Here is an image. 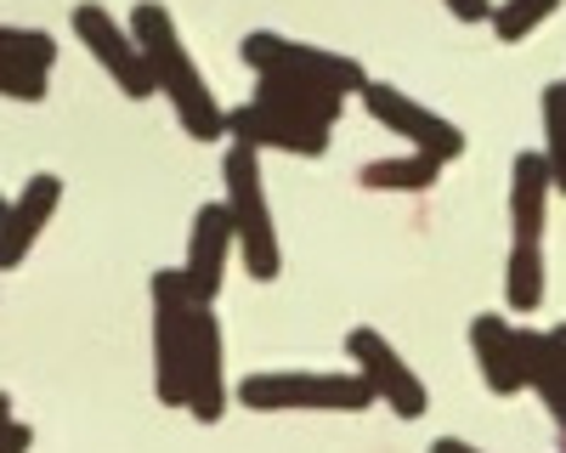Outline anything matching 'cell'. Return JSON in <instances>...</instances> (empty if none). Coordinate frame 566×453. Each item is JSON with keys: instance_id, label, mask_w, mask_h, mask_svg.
<instances>
[{"instance_id": "cell-1", "label": "cell", "mask_w": 566, "mask_h": 453, "mask_svg": "<svg viewBox=\"0 0 566 453\" xmlns=\"http://www.w3.org/2000/svg\"><path fill=\"white\" fill-rule=\"evenodd\" d=\"M130 34L142 45V57H148L154 91L170 103V114L181 119V130L193 136V143H216V136H227V108L216 103L210 80L199 74L193 52H187V40H181V29L170 23V12L159 7V0H136Z\"/></svg>"}, {"instance_id": "cell-2", "label": "cell", "mask_w": 566, "mask_h": 453, "mask_svg": "<svg viewBox=\"0 0 566 453\" xmlns=\"http://www.w3.org/2000/svg\"><path fill=\"white\" fill-rule=\"evenodd\" d=\"M221 181H227V215H232V233H239V255H244V272L255 284H272L283 272V255H277V227H272V204H266V181H261V154L232 143L227 159H221Z\"/></svg>"}, {"instance_id": "cell-3", "label": "cell", "mask_w": 566, "mask_h": 453, "mask_svg": "<svg viewBox=\"0 0 566 453\" xmlns=\"http://www.w3.org/2000/svg\"><path fill=\"white\" fill-rule=\"evenodd\" d=\"M154 391L165 408H187V357H193V324L199 301L187 295L181 272H154Z\"/></svg>"}, {"instance_id": "cell-4", "label": "cell", "mask_w": 566, "mask_h": 453, "mask_svg": "<svg viewBox=\"0 0 566 453\" xmlns=\"http://www.w3.org/2000/svg\"><path fill=\"white\" fill-rule=\"evenodd\" d=\"M239 402L255 414H363L374 386L363 375H250Z\"/></svg>"}, {"instance_id": "cell-5", "label": "cell", "mask_w": 566, "mask_h": 453, "mask_svg": "<svg viewBox=\"0 0 566 453\" xmlns=\"http://www.w3.org/2000/svg\"><path fill=\"white\" fill-rule=\"evenodd\" d=\"M244 63L255 74H290V80H312V85H328L340 91V97H352V91H368L363 69L340 52H323V45H301V40H283L272 29H255L244 34Z\"/></svg>"}, {"instance_id": "cell-6", "label": "cell", "mask_w": 566, "mask_h": 453, "mask_svg": "<svg viewBox=\"0 0 566 453\" xmlns=\"http://www.w3.org/2000/svg\"><path fill=\"white\" fill-rule=\"evenodd\" d=\"M74 34H80L85 52L108 69V80L125 91L130 103L154 97V74H148V57H142L130 23H119L108 7H97V0H80V7H74Z\"/></svg>"}, {"instance_id": "cell-7", "label": "cell", "mask_w": 566, "mask_h": 453, "mask_svg": "<svg viewBox=\"0 0 566 453\" xmlns=\"http://www.w3.org/2000/svg\"><path fill=\"white\" fill-rule=\"evenodd\" d=\"M363 108L380 119L391 136H408L413 154H431V159H442V165L464 154V130H459L453 119L431 114L424 103H413L408 91H397V85H368V91H363Z\"/></svg>"}, {"instance_id": "cell-8", "label": "cell", "mask_w": 566, "mask_h": 453, "mask_svg": "<svg viewBox=\"0 0 566 453\" xmlns=\"http://www.w3.org/2000/svg\"><path fill=\"white\" fill-rule=\"evenodd\" d=\"M346 351H352V362H357V375L374 386V397H386L402 420H419L424 408H431L419 375L397 357V346H391L380 329H352V335H346Z\"/></svg>"}, {"instance_id": "cell-9", "label": "cell", "mask_w": 566, "mask_h": 453, "mask_svg": "<svg viewBox=\"0 0 566 453\" xmlns=\"http://www.w3.org/2000/svg\"><path fill=\"white\" fill-rule=\"evenodd\" d=\"M239 244L232 233V215L227 204H199L193 215V239H187V261H181V278H187V295L199 306H216L221 284H227V255Z\"/></svg>"}, {"instance_id": "cell-10", "label": "cell", "mask_w": 566, "mask_h": 453, "mask_svg": "<svg viewBox=\"0 0 566 453\" xmlns=\"http://www.w3.org/2000/svg\"><path fill=\"white\" fill-rule=\"evenodd\" d=\"M187 414H193L199 425H216L227 414V335H221L210 306H199V324H193V357H187Z\"/></svg>"}, {"instance_id": "cell-11", "label": "cell", "mask_w": 566, "mask_h": 453, "mask_svg": "<svg viewBox=\"0 0 566 453\" xmlns=\"http://www.w3.org/2000/svg\"><path fill=\"white\" fill-rule=\"evenodd\" d=\"M227 136L232 143H244V148H272V154H301V159H317V154H328V130L323 125H301V119H290V114H277V108H266V103H244V108H232L227 114Z\"/></svg>"}, {"instance_id": "cell-12", "label": "cell", "mask_w": 566, "mask_h": 453, "mask_svg": "<svg viewBox=\"0 0 566 453\" xmlns=\"http://www.w3.org/2000/svg\"><path fill=\"white\" fill-rule=\"evenodd\" d=\"M57 204H63V176L40 170V176L23 181V193L7 204V215H0V272H12L40 244V233H45V221L57 215Z\"/></svg>"}, {"instance_id": "cell-13", "label": "cell", "mask_w": 566, "mask_h": 453, "mask_svg": "<svg viewBox=\"0 0 566 453\" xmlns=\"http://www.w3.org/2000/svg\"><path fill=\"white\" fill-rule=\"evenodd\" d=\"M255 103L290 114V119H301V125H323V130H335V119H340V108H346L340 91L312 85V80H290V74H255Z\"/></svg>"}, {"instance_id": "cell-14", "label": "cell", "mask_w": 566, "mask_h": 453, "mask_svg": "<svg viewBox=\"0 0 566 453\" xmlns=\"http://www.w3.org/2000/svg\"><path fill=\"white\" fill-rule=\"evenodd\" d=\"M470 346H476V362H482V380H488V391H499V397L527 391L522 351H515V329L504 324V317L482 312L476 324H470Z\"/></svg>"}, {"instance_id": "cell-15", "label": "cell", "mask_w": 566, "mask_h": 453, "mask_svg": "<svg viewBox=\"0 0 566 453\" xmlns=\"http://www.w3.org/2000/svg\"><path fill=\"white\" fill-rule=\"evenodd\" d=\"M549 159L544 154H522L510 170V221H515V239L522 244H544V215H549Z\"/></svg>"}, {"instance_id": "cell-16", "label": "cell", "mask_w": 566, "mask_h": 453, "mask_svg": "<svg viewBox=\"0 0 566 453\" xmlns=\"http://www.w3.org/2000/svg\"><path fill=\"white\" fill-rule=\"evenodd\" d=\"M515 351H522V375H527V391L544 397V408L555 414V425L566 431V357L555 351L549 335L538 329H515Z\"/></svg>"}, {"instance_id": "cell-17", "label": "cell", "mask_w": 566, "mask_h": 453, "mask_svg": "<svg viewBox=\"0 0 566 453\" xmlns=\"http://www.w3.org/2000/svg\"><path fill=\"white\" fill-rule=\"evenodd\" d=\"M437 176H442V159H431V154L368 159V165L357 170V181H363V188H374V193H424Z\"/></svg>"}, {"instance_id": "cell-18", "label": "cell", "mask_w": 566, "mask_h": 453, "mask_svg": "<svg viewBox=\"0 0 566 453\" xmlns=\"http://www.w3.org/2000/svg\"><path fill=\"white\" fill-rule=\"evenodd\" d=\"M544 244H510V266H504V295L510 312H538L544 306Z\"/></svg>"}, {"instance_id": "cell-19", "label": "cell", "mask_w": 566, "mask_h": 453, "mask_svg": "<svg viewBox=\"0 0 566 453\" xmlns=\"http://www.w3.org/2000/svg\"><path fill=\"white\" fill-rule=\"evenodd\" d=\"M0 63H18L34 74H52L57 63V40L45 29H23V23H0Z\"/></svg>"}, {"instance_id": "cell-20", "label": "cell", "mask_w": 566, "mask_h": 453, "mask_svg": "<svg viewBox=\"0 0 566 453\" xmlns=\"http://www.w3.org/2000/svg\"><path fill=\"white\" fill-rule=\"evenodd\" d=\"M560 12V0H499L493 7V34H499V45H515V40H527L544 18H555Z\"/></svg>"}, {"instance_id": "cell-21", "label": "cell", "mask_w": 566, "mask_h": 453, "mask_svg": "<svg viewBox=\"0 0 566 453\" xmlns=\"http://www.w3.org/2000/svg\"><path fill=\"white\" fill-rule=\"evenodd\" d=\"M544 159H549L555 188L566 193V80L544 85Z\"/></svg>"}, {"instance_id": "cell-22", "label": "cell", "mask_w": 566, "mask_h": 453, "mask_svg": "<svg viewBox=\"0 0 566 453\" xmlns=\"http://www.w3.org/2000/svg\"><path fill=\"white\" fill-rule=\"evenodd\" d=\"M0 97H12V103H40V97H45V74L18 69V63H0Z\"/></svg>"}, {"instance_id": "cell-23", "label": "cell", "mask_w": 566, "mask_h": 453, "mask_svg": "<svg viewBox=\"0 0 566 453\" xmlns=\"http://www.w3.org/2000/svg\"><path fill=\"white\" fill-rule=\"evenodd\" d=\"M442 7H448L459 23H488V18H493V0H442Z\"/></svg>"}, {"instance_id": "cell-24", "label": "cell", "mask_w": 566, "mask_h": 453, "mask_svg": "<svg viewBox=\"0 0 566 453\" xmlns=\"http://www.w3.org/2000/svg\"><path fill=\"white\" fill-rule=\"evenodd\" d=\"M29 447H34V431H29V425L12 420L7 431H0V453H29Z\"/></svg>"}, {"instance_id": "cell-25", "label": "cell", "mask_w": 566, "mask_h": 453, "mask_svg": "<svg viewBox=\"0 0 566 453\" xmlns=\"http://www.w3.org/2000/svg\"><path fill=\"white\" fill-rule=\"evenodd\" d=\"M431 453H482V447H470V442H453V436H442Z\"/></svg>"}, {"instance_id": "cell-26", "label": "cell", "mask_w": 566, "mask_h": 453, "mask_svg": "<svg viewBox=\"0 0 566 453\" xmlns=\"http://www.w3.org/2000/svg\"><path fill=\"white\" fill-rule=\"evenodd\" d=\"M7 425H12V397L0 391V431H7Z\"/></svg>"}, {"instance_id": "cell-27", "label": "cell", "mask_w": 566, "mask_h": 453, "mask_svg": "<svg viewBox=\"0 0 566 453\" xmlns=\"http://www.w3.org/2000/svg\"><path fill=\"white\" fill-rule=\"evenodd\" d=\"M549 340H555V351L566 357V324H555V329H549Z\"/></svg>"}, {"instance_id": "cell-28", "label": "cell", "mask_w": 566, "mask_h": 453, "mask_svg": "<svg viewBox=\"0 0 566 453\" xmlns=\"http://www.w3.org/2000/svg\"><path fill=\"white\" fill-rule=\"evenodd\" d=\"M0 215H7V199H0Z\"/></svg>"}]
</instances>
